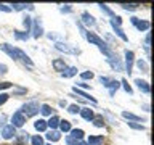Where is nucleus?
Masks as SVG:
<instances>
[{
    "instance_id": "25",
    "label": "nucleus",
    "mask_w": 154,
    "mask_h": 145,
    "mask_svg": "<svg viewBox=\"0 0 154 145\" xmlns=\"http://www.w3.org/2000/svg\"><path fill=\"white\" fill-rule=\"evenodd\" d=\"M23 24H24V27H26V32H31L32 18H31V16H26V18H23Z\"/></svg>"
},
{
    "instance_id": "37",
    "label": "nucleus",
    "mask_w": 154,
    "mask_h": 145,
    "mask_svg": "<svg viewBox=\"0 0 154 145\" xmlns=\"http://www.w3.org/2000/svg\"><path fill=\"white\" fill-rule=\"evenodd\" d=\"M100 82H101V84H103L104 87H108V85H109V82H111V79H109V77L101 76V77H100Z\"/></svg>"
},
{
    "instance_id": "38",
    "label": "nucleus",
    "mask_w": 154,
    "mask_h": 145,
    "mask_svg": "<svg viewBox=\"0 0 154 145\" xmlns=\"http://www.w3.org/2000/svg\"><path fill=\"white\" fill-rule=\"evenodd\" d=\"M10 87H13V84H11V82H0V90L10 89Z\"/></svg>"
},
{
    "instance_id": "19",
    "label": "nucleus",
    "mask_w": 154,
    "mask_h": 145,
    "mask_svg": "<svg viewBox=\"0 0 154 145\" xmlns=\"http://www.w3.org/2000/svg\"><path fill=\"white\" fill-rule=\"evenodd\" d=\"M60 126V118L58 116H51L50 121H47V127H51V130H55Z\"/></svg>"
},
{
    "instance_id": "26",
    "label": "nucleus",
    "mask_w": 154,
    "mask_h": 145,
    "mask_svg": "<svg viewBox=\"0 0 154 145\" xmlns=\"http://www.w3.org/2000/svg\"><path fill=\"white\" fill-rule=\"evenodd\" d=\"M14 37L18 40H27L29 39V32H21V31H14Z\"/></svg>"
},
{
    "instance_id": "3",
    "label": "nucleus",
    "mask_w": 154,
    "mask_h": 145,
    "mask_svg": "<svg viewBox=\"0 0 154 145\" xmlns=\"http://www.w3.org/2000/svg\"><path fill=\"white\" fill-rule=\"evenodd\" d=\"M133 61H135V53L132 50H125V69L128 74H132L133 71Z\"/></svg>"
},
{
    "instance_id": "17",
    "label": "nucleus",
    "mask_w": 154,
    "mask_h": 145,
    "mask_svg": "<svg viewBox=\"0 0 154 145\" xmlns=\"http://www.w3.org/2000/svg\"><path fill=\"white\" fill-rule=\"evenodd\" d=\"M84 135H85V132L82 129H71V137L74 140H82Z\"/></svg>"
},
{
    "instance_id": "9",
    "label": "nucleus",
    "mask_w": 154,
    "mask_h": 145,
    "mask_svg": "<svg viewBox=\"0 0 154 145\" xmlns=\"http://www.w3.org/2000/svg\"><path fill=\"white\" fill-rule=\"evenodd\" d=\"M0 50H3L8 56H11L13 60H18V56H16V50H14L13 47H10L8 44H2V45H0Z\"/></svg>"
},
{
    "instance_id": "27",
    "label": "nucleus",
    "mask_w": 154,
    "mask_h": 145,
    "mask_svg": "<svg viewBox=\"0 0 154 145\" xmlns=\"http://www.w3.org/2000/svg\"><path fill=\"white\" fill-rule=\"evenodd\" d=\"M120 7H122L124 10H127V11H133V10H137L140 5L138 3H122Z\"/></svg>"
},
{
    "instance_id": "18",
    "label": "nucleus",
    "mask_w": 154,
    "mask_h": 145,
    "mask_svg": "<svg viewBox=\"0 0 154 145\" xmlns=\"http://www.w3.org/2000/svg\"><path fill=\"white\" fill-rule=\"evenodd\" d=\"M75 74H77V68L75 66H69V68H66V69L61 72L63 77H72V76H75Z\"/></svg>"
},
{
    "instance_id": "13",
    "label": "nucleus",
    "mask_w": 154,
    "mask_h": 145,
    "mask_svg": "<svg viewBox=\"0 0 154 145\" xmlns=\"http://www.w3.org/2000/svg\"><path fill=\"white\" fill-rule=\"evenodd\" d=\"M80 116H82L85 121H91V119L95 118V113H93L90 108H82V110H80Z\"/></svg>"
},
{
    "instance_id": "23",
    "label": "nucleus",
    "mask_w": 154,
    "mask_h": 145,
    "mask_svg": "<svg viewBox=\"0 0 154 145\" xmlns=\"http://www.w3.org/2000/svg\"><path fill=\"white\" fill-rule=\"evenodd\" d=\"M60 129L63 130V132H71V129H72V126L69 121H60Z\"/></svg>"
},
{
    "instance_id": "32",
    "label": "nucleus",
    "mask_w": 154,
    "mask_h": 145,
    "mask_svg": "<svg viewBox=\"0 0 154 145\" xmlns=\"http://www.w3.org/2000/svg\"><path fill=\"white\" fill-rule=\"evenodd\" d=\"M32 145H43V139L40 137V135H34V137L31 139Z\"/></svg>"
},
{
    "instance_id": "21",
    "label": "nucleus",
    "mask_w": 154,
    "mask_h": 145,
    "mask_svg": "<svg viewBox=\"0 0 154 145\" xmlns=\"http://www.w3.org/2000/svg\"><path fill=\"white\" fill-rule=\"evenodd\" d=\"M122 116L125 119H128V121H143L141 118H140V116H137V114H133V113H128V111H122Z\"/></svg>"
},
{
    "instance_id": "12",
    "label": "nucleus",
    "mask_w": 154,
    "mask_h": 145,
    "mask_svg": "<svg viewBox=\"0 0 154 145\" xmlns=\"http://www.w3.org/2000/svg\"><path fill=\"white\" fill-rule=\"evenodd\" d=\"M82 21H84V24H87V26H95V24H96L95 18L91 16L88 11H84V13H82Z\"/></svg>"
},
{
    "instance_id": "47",
    "label": "nucleus",
    "mask_w": 154,
    "mask_h": 145,
    "mask_svg": "<svg viewBox=\"0 0 154 145\" xmlns=\"http://www.w3.org/2000/svg\"><path fill=\"white\" fill-rule=\"evenodd\" d=\"M47 145H51V143H47Z\"/></svg>"
},
{
    "instance_id": "7",
    "label": "nucleus",
    "mask_w": 154,
    "mask_h": 145,
    "mask_svg": "<svg viewBox=\"0 0 154 145\" xmlns=\"http://www.w3.org/2000/svg\"><path fill=\"white\" fill-rule=\"evenodd\" d=\"M51 65H53V69H55V71H60V72H63V71H64L66 68H67L63 58H55Z\"/></svg>"
},
{
    "instance_id": "44",
    "label": "nucleus",
    "mask_w": 154,
    "mask_h": 145,
    "mask_svg": "<svg viewBox=\"0 0 154 145\" xmlns=\"http://www.w3.org/2000/svg\"><path fill=\"white\" fill-rule=\"evenodd\" d=\"M7 71H8L7 65H0V72H2V74H3V72H7Z\"/></svg>"
},
{
    "instance_id": "11",
    "label": "nucleus",
    "mask_w": 154,
    "mask_h": 145,
    "mask_svg": "<svg viewBox=\"0 0 154 145\" xmlns=\"http://www.w3.org/2000/svg\"><path fill=\"white\" fill-rule=\"evenodd\" d=\"M14 50H16V56L19 58V60H23V61L26 63V65H29V66H32V65H34L32 60H31V58H29V56L26 55V53H24V52L21 50V48H14Z\"/></svg>"
},
{
    "instance_id": "46",
    "label": "nucleus",
    "mask_w": 154,
    "mask_h": 145,
    "mask_svg": "<svg viewBox=\"0 0 154 145\" xmlns=\"http://www.w3.org/2000/svg\"><path fill=\"white\" fill-rule=\"evenodd\" d=\"M79 145H88V143H87V142H80Z\"/></svg>"
},
{
    "instance_id": "5",
    "label": "nucleus",
    "mask_w": 154,
    "mask_h": 145,
    "mask_svg": "<svg viewBox=\"0 0 154 145\" xmlns=\"http://www.w3.org/2000/svg\"><path fill=\"white\" fill-rule=\"evenodd\" d=\"M130 21H132V24L137 26L138 31H148V29L151 27V23H149V21H141V19H138L137 16H133Z\"/></svg>"
},
{
    "instance_id": "28",
    "label": "nucleus",
    "mask_w": 154,
    "mask_h": 145,
    "mask_svg": "<svg viewBox=\"0 0 154 145\" xmlns=\"http://www.w3.org/2000/svg\"><path fill=\"white\" fill-rule=\"evenodd\" d=\"M91 121H93V124L96 126V127H103V126H104V119H103V116H95V118L91 119Z\"/></svg>"
},
{
    "instance_id": "45",
    "label": "nucleus",
    "mask_w": 154,
    "mask_h": 145,
    "mask_svg": "<svg viewBox=\"0 0 154 145\" xmlns=\"http://www.w3.org/2000/svg\"><path fill=\"white\" fill-rule=\"evenodd\" d=\"M80 87H84V89H87V87H88V84H85V82H79V89Z\"/></svg>"
},
{
    "instance_id": "40",
    "label": "nucleus",
    "mask_w": 154,
    "mask_h": 145,
    "mask_svg": "<svg viewBox=\"0 0 154 145\" xmlns=\"http://www.w3.org/2000/svg\"><path fill=\"white\" fill-rule=\"evenodd\" d=\"M8 98H10V95H8V94H0V105H3Z\"/></svg>"
},
{
    "instance_id": "10",
    "label": "nucleus",
    "mask_w": 154,
    "mask_h": 145,
    "mask_svg": "<svg viewBox=\"0 0 154 145\" xmlns=\"http://www.w3.org/2000/svg\"><path fill=\"white\" fill-rule=\"evenodd\" d=\"M135 84H137V87L141 92H144V94H149L151 92V87H149V84L146 81H141V79H135Z\"/></svg>"
},
{
    "instance_id": "8",
    "label": "nucleus",
    "mask_w": 154,
    "mask_h": 145,
    "mask_svg": "<svg viewBox=\"0 0 154 145\" xmlns=\"http://www.w3.org/2000/svg\"><path fill=\"white\" fill-rule=\"evenodd\" d=\"M13 135H16V129H14L11 124L5 126L3 130H2V137H3V139H11Z\"/></svg>"
},
{
    "instance_id": "29",
    "label": "nucleus",
    "mask_w": 154,
    "mask_h": 145,
    "mask_svg": "<svg viewBox=\"0 0 154 145\" xmlns=\"http://www.w3.org/2000/svg\"><path fill=\"white\" fill-rule=\"evenodd\" d=\"M26 7L29 8V7H31V3H27V5H26V3H13V5H11V10H16V11H21V10H24Z\"/></svg>"
},
{
    "instance_id": "30",
    "label": "nucleus",
    "mask_w": 154,
    "mask_h": 145,
    "mask_svg": "<svg viewBox=\"0 0 154 145\" xmlns=\"http://www.w3.org/2000/svg\"><path fill=\"white\" fill-rule=\"evenodd\" d=\"M98 7H100L101 10H103V11H104L106 14H109V16H112V18L116 16V14L112 13V10H111V8L108 7V5H104V3H100V5H98Z\"/></svg>"
},
{
    "instance_id": "43",
    "label": "nucleus",
    "mask_w": 154,
    "mask_h": 145,
    "mask_svg": "<svg viewBox=\"0 0 154 145\" xmlns=\"http://www.w3.org/2000/svg\"><path fill=\"white\" fill-rule=\"evenodd\" d=\"M61 11H63V13H64V11L69 13V11H71V5H64V7H61Z\"/></svg>"
},
{
    "instance_id": "36",
    "label": "nucleus",
    "mask_w": 154,
    "mask_h": 145,
    "mask_svg": "<svg viewBox=\"0 0 154 145\" xmlns=\"http://www.w3.org/2000/svg\"><path fill=\"white\" fill-rule=\"evenodd\" d=\"M67 111L72 113V114H77V113H79V106H77V105H69V106H67Z\"/></svg>"
},
{
    "instance_id": "31",
    "label": "nucleus",
    "mask_w": 154,
    "mask_h": 145,
    "mask_svg": "<svg viewBox=\"0 0 154 145\" xmlns=\"http://www.w3.org/2000/svg\"><path fill=\"white\" fill-rule=\"evenodd\" d=\"M40 113H42L43 116H50V114H51L50 105H42V106H40Z\"/></svg>"
},
{
    "instance_id": "35",
    "label": "nucleus",
    "mask_w": 154,
    "mask_h": 145,
    "mask_svg": "<svg viewBox=\"0 0 154 145\" xmlns=\"http://www.w3.org/2000/svg\"><path fill=\"white\" fill-rule=\"evenodd\" d=\"M128 126L132 129H137V130H144V126L143 124H138V123H128Z\"/></svg>"
},
{
    "instance_id": "16",
    "label": "nucleus",
    "mask_w": 154,
    "mask_h": 145,
    "mask_svg": "<svg viewBox=\"0 0 154 145\" xmlns=\"http://www.w3.org/2000/svg\"><path fill=\"white\" fill-rule=\"evenodd\" d=\"M103 135H90V139H88V145H101L103 143Z\"/></svg>"
},
{
    "instance_id": "22",
    "label": "nucleus",
    "mask_w": 154,
    "mask_h": 145,
    "mask_svg": "<svg viewBox=\"0 0 154 145\" xmlns=\"http://www.w3.org/2000/svg\"><path fill=\"white\" fill-rule=\"evenodd\" d=\"M47 139L50 140V142H56V140H60L61 139V135L58 130H50V132L47 134Z\"/></svg>"
},
{
    "instance_id": "42",
    "label": "nucleus",
    "mask_w": 154,
    "mask_h": 145,
    "mask_svg": "<svg viewBox=\"0 0 154 145\" xmlns=\"http://www.w3.org/2000/svg\"><path fill=\"white\" fill-rule=\"evenodd\" d=\"M66 140H67V145H79V143H77V140H74L72 137H67Z\"/></svg>"
},
{
    "instance_id": "33",
    "label": "nucleus",
    "mask_w": 154,
    "mask_h": 145,
    "mask_svg": "<svg viewBox=\"0 0 154 145\" xmlns=\"http://www.w3.org/2000/svg\"><path fill=\"white\" fill-rule=\"evenodd\" d=\"M120 84H122V87H124V89H125V92H127V94H132V87H130V84H128V82H127V79H122V81H120Z\"/></svg>"
},
{
    "instance_id": "20",
    "label": "nucleus",
    "mask_w": 154,
    "mask_h": 145,
    "mask_svg": "<svg viewBox=\"0 0 154 145\" xmlns=\"http://www.w3.org/2000/svg\"><path fill=\"white\" fill-rule=\"evenodd\" d=\"M34 127H35L38 132H43V130H47V121L45 119H37L35 123H34Z\"/></svg>"
},
{
    "instance_id": "2",
    "label": "nucleus",
    "mask_w": 154,
    "mask_h": 145,
    "mask_svg": "<svg viewBox=\"0 0 154 145\" xmlns=\"http://www.w3.org/2000/svg\"><path fill=\"white\" fill-rule=\"evenodd\" d=\"M31 32H32V36L38 39V37H42L43 36V27H42V23L38 21V18L35 19H32V26H31Z\"/></svg>"
},
{
    "instance_id": "24",
    "label": "nucleus",
    "mask_w": 154,
    "mask_h": 145,
    "mask_svg": "<svg viewBox=\"0 0 154 145\" xmlns=\"http://www.w3.org/2000/svg\"><path fill=\"white\" fill-rule=\"evenodd\" d=\"M119 87H120V82H117V81H112V79H111L109 85H108V89H109V94H111V95H114V92L117 90Z\"/></svg>"
},
{
    "instance_id": "4",
    "label": "nucleus",
    "mask_w": 154,
    "mask_h": 145,
    "mask_svg": "<svg viewBox=\"0 0 154 145\" xmlns=\"http://www.w3.org/2000/svg\"><path fill=\"white\" fill-rule=\"evenodd\" d=\"M11 123H13L11 126L14 129H16V127H23L24 123H26V116H24L21 111H16V113L13 114V118H11Z\"/></svg>"
},
{
    "instance_id": "34",
    "label": "nucleus",
    "mask_w": 154,
    "mask_h": 145,
    "mask_svg": "<svg viewBox=\"0 0 154 145\" xmlns=\"http://www.w3.org/2000/svg\"><path fill=\"white\" fill-rule=\"evenodd\" d=\"M93 72H91V71H85V72H82V74H80V77H82V79H93Z\"/></svg>"
},
{
    "instance_id": "39",
    "label": "nucleus",
    "mask_w": 154,
    "mask_h": 145,
    "mask_svg": "<svg viewBox=\"0 0 154 145\" xmlns=\"http://www.w3.org/2000/svg\"><path fill=\"white\" fill-rule=\"evenodd\" d=\"M138 68H140V69H143L144 72H148V66H146V63H144V61H141V60L138 61Z\"/></svg>"
},
{
    "instance_id": "1",
    "label": "nucleus",
    "mask_w": 154,
    "mask_h": 145,
    "mask_svg": "<svg viewBox=\"0 0 154 145\" xmlns=\"http://www.w3.org/2000/svg\"><path fill=\"white\" fill-rule=\"evenodd\" d=\"M38 111H40V106H38L37 102H27L21 106V113L26 116V118H31V116H35Z\"/></svg>"
},
{
    "instance_id": "41",
    "label": "nucleus",
    "mask_w": 154,
    "mask_h": 145,
    "mask_svg": "<svg viewBox=\"0 0 154 145\" xmlns=\"http://www.w3.org/2000/svg\"><path fill=\"white\" fill-rule=\"evenodd\" d=\"M0 10H2V11H5V13H10V11H11V8H10L8 5H5V3H0Z\"/></svg>"
},
{
    "instance_id": "6",
    "label": "nucleus",
    "mask_w": 154,
    "mask_h": 145,
    "mask_svg": "<svg viewBox=\"0 0 154 145\" xmlns=\"http://www.w3.org/2000/svg\"><path fill=\"white\" fill-rule=\"evenodd\" d=\"M55 47L58 48V50H61V52H66V53H74V55H77V53H80L79 48H71L67 44H63V42H56L55 44Z\"/></svg>"
},
{
    "instance_id": "14",
    "label": "nucleus",
    "mask_w": 154,
    "mask_h": 145,
    "mask_svg": "<svg viewBox=\"0 0 154 145\" xmlns=\"http://www.w3.org/2000/svg\"><path fill=\"white\" fill-rule=\"evenodd\" d=\"M72 90H74V92H75L77 95L84 97L85 100H90V102H93V103H96V100L93 98V97H90L88 94H87V92H84V90H82V89H79V87H77V85H74V89H72Z\"/></svg>"
},
{
    "instance_id": "15",
    "label": "nucleus",
    "mask_w": 154,
    "mask_h": 145,
    "mask_svg": "<svg viewBox=\"0 0 154 145\" xmlns=\"http://www.w3.org/2000/svg\"><path fill=\"white\" fill-rule=\"evenodd\" d=\"M111 26H112V29L116 31V34H117V36H119L120 39H122V40H128L127 36H125V32L122 31V29H120V26H117V24H116V23L112 21V19H111Z\"/></svg>"
}]
</instances>
